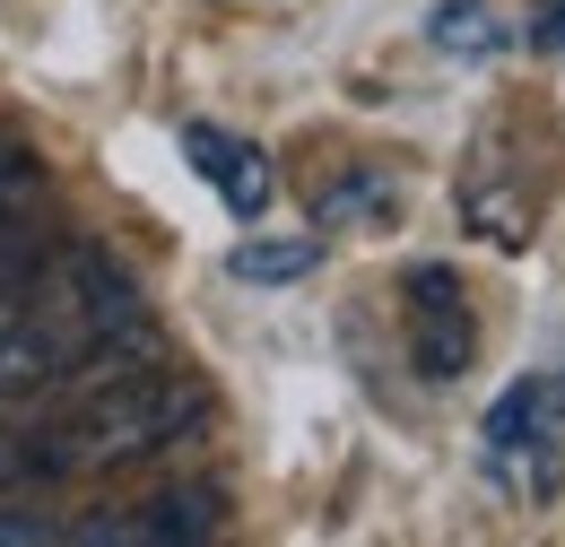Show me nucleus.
Instances as JSON below:
<instances>
[{
	"label": "nucleus",
	"mask_w": 565,
	"mask_h": 547,
	"mask_svg": "<svg viewBox=\"0 0 565 547\" xmlns=\"http://www.w3.org/2000/svg\"><path fill=\"white\" fill-rule=\"evenodd\" d=\"M201 409H210V383H201L192 365H166V356L122 365V374L87 383L62 426L26 435V470H35V479H96V470L148 461V452H166Z\"/></svg>",
	"instance_id": "nucleus-1"
},
{
	"label": "nucleus",
	"mask_w": 565,
	"mask_h": 547,
	"mask_svg": "<svg viewBox=\"0 0 565 547\" xmlns=\"http://www.w3.org/2000/svg\"><path fill=\"white\" fill-rule=\"evenodd\" d=\"M531 44H548V53H565V0L548 9V18H540V26H531Z\"/></svg>",
	"instance_id": "nucleus-8"
},
{
	"label": "nucleus",
	"mask_w": 565,
	"mask_h": 547,
	"mask_svg": "<svg viewBox=\"0 0 565 547\" xmlns=\"http://www.w3.org/2000/svg\"><path fill=\"white\" fill-rule=\"evenodd\" d=\"M435 44H444V53H495V44H504V35H495V9L488 0H444V9H435Z\"/></svg>",
	"instance_id": "nucleus-6"
},
{
	"label": "nucleus",
	"mask_w": 565,
	"mask_h": 547,
	"mask_svg": "<svg viewBox=\"0 0 565 547\" xmlns=\"http://www.w3.org/2000/svg\"><path fill=\"white\" fill-rule=\"evenodd\" d=\"M0 547H62V522L26 513V504H0Z\"/></svg>",
	"instance_id": "nucleus-7"
},
{
	"label": "nucleus",
	"mask_w": 565,
	"mask_h": 547,
	"mask_svg": "<svg viewBox=\"0 0 565 547\" xmlns=\"http://www.w3.org/2000/svg\"><path fill=\"white\" fill-rule=\"evenodd\" d=\"M183 157L201 165V183H210L235 217H262V208H270V157H262L253 139L217 131V122H183Z\"/></svg>",
	"instance_id": "nucleus-3"
},
{
	"label": "nucleus",
	"mask_w": 565,
	"mask_h": 547,
	"mask_svg": "<svg viewBox=\"0 0 565 547\" xmlns=\"http://www.w3.org/2000/svg\"><path fill=\"white\" fill-rule=\"evenodd\" d=\"M470 356H479V322H470L461 278L444 261H418L409 270V365L426 383H452V374H470Z\"/></svg>",
	"instance_id": "nucleus-2"
},
{
	"label": "nucleus",
	"mask_w": 565,
	"mask_h": 547,
	"mask_svg": "<svg viewBox=\"0 0 565 547\" xmlns=\"http://www.w3.org/2000/svg\"><path fill=\"white\" fill-rule=\"evenodd\" d=\"M313 261H322V235H253V244L226 253V278H244V287H287V278H305Z\"/></svg>",
	"instance_id": "nucleus-5"
},
{
	"label": "nucleus",
	"mask_w": 565,
	"mask_h": 547,
	"mask_svg": "<svg viewBox=\"0 0 565 547\" xmlns=\"http://www.w3.org/2000/svg\"><path fill=\"white\" fill-rule=\"evenodd\" d=\"M401 217V183L383 165H349L340 183L313 192V226H392Z\"/></svg>",
	"instance_id": "nucleus-4"
}]
</instances>
